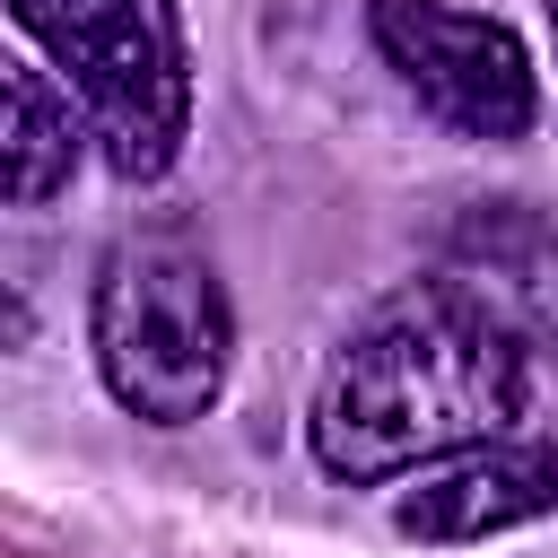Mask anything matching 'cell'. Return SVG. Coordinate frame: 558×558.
<instances>
[{
    "mask_svg": "<svg viewBox=\"0 0 558 558\" xmlns=\"http://www.w3.org/2000/svg\"><path fill=\"white\" fill-rule=\"evenodd\" d=\"M532 349L480 314L471 296H453L445 279L392 296L384 314H366L349 331V349L323 366L314 384V462L331 480H401V471H436L471 445H497L523 418V366Z\"/></svg>",
    "mask_w": 558,
    "mask_h": 558,
    "instance_id": "cell-1",
    "label": "cell"
},
{
    "mask_svg": "<svg viewBox=\"0 0 558 558\" xmlns=\"http://www.w3.org/2000/svg\"><path fill=\"white\" fill-rule=\"evenodd\" d=\"M87 349L105 392L148 427H192L227 392L235 366V305L192 227H131L96 262Z\"/></svg>",
    "mask_w": 558,
    "mask_h": 558,
    "instance_id": "cell-2",
    "label": "cell"
},
{
    "mask_svg": "<svg viewBox=\"0 0 558 558\" xmlns=\"http://www.w3.org/2000/svg\"><path fill=\"white\" fill-rule=\"evenodd\" d=\"M17 35H35L122 183H157L192 131V61L174 0H9Z\"/></svg>",
    "mask_w": 558,
    "mask_h": 558,
    "instance_id": "cell-3",
    "label": "cell"
},
{
    "mask_svg": "<svg viewBox=\"0 0 558 558\" xmlns=\"http://www.w3.org/2000/svg\"><path fill=\"white\" fill-rule=\"evenodd\" d=\"M366 35L384 52V70L418 96V113H436L453 140H523L541 113L532 87V52L514 44L506 17L453 9V0H366Z\"/></svg>",
    "mask_w": 558,
    "mask_h": 558,
    "instance_id": "cell-4",
    "label": "cell"
},
{
    "mask_svg": "<svg viewBox=\"0 0 558 558\" xmlns=\"http://www.w3.org/2000/svg\"><path fill=\"white\" fill-rule=\"evenodd\" d=\"M532 514H558V436L471 445V453L418 471V488H401V506H392V523L410 541H488Z\"/></svg>",
    "mask_w": 558,
    "mask_h": 558,
    "instance_id": "cell-5",
    "label": "cell"
},
{
    "mask_svg": "<svg viewBox=\"0 0 558 558\" xmlns=\"http://www.w3.org/2000/svg\"><path fill=\"white\" fill-rule=\"evenodd\" d=\"M445 288L497 314L523 349H541L558 331V227H541L523 201L471 209L445 244Z\"/></svg>",
    "mask_w": 558,
    "mask_h": 558,
    "instance_id": "cell-6",
    "label": "cell"
},
{
    "mask_svg": "<svg viewBox=\"0 0 558 558\" xmlns=\"http://www.w3.org/2000/svg\"><path fill=\"white\" fill-rule=\"evenodd\" d=\"M78 140H87V122H78L70 87H52L35 61H9V78H0V192L17 209H44L52 192H70Z\"/></svg>",
    "mask_w": 558,
    "mask_h": 558,
    "instance_id": "cell-7",
    "label": "cell"
},
{
    "mask_svg": "<svg viewBox=\"0 0 558 558\" xmlns=\"http://www.w3.org/2000/svg\"><path fill=\"white\" fill-rule=\"evenodd\" d=\"M541 9H549V52H558V0H541Z\"/></svg>",
    "mask_w": 558,
    "mask_h": 558,
    "instance_id": "cell-8",
    "label": "cell"
}]
</instances>
